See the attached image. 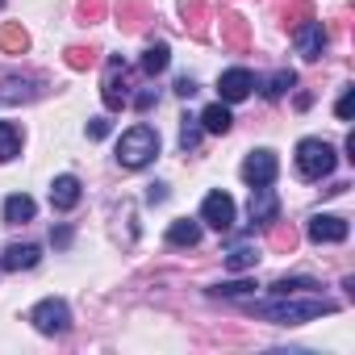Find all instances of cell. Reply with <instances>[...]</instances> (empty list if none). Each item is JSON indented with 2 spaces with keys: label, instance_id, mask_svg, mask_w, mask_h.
<instances>
[{
  "label": "cell",
  "instance_id": "35",
  "mask_svg": "<svg viewBox=\"0 0 355 355\" xmlns=\"http://www.w3.org/2000/svg\"><path fill=\"white\" fill-rule=\"evenodd\" d=\"M175 92H180V96L189 101V96H197V84H193L189 76H180V80H175Z\"/></svg>",
  "mask_w": 355,
  "mask_h": 355
},
{
  "label": "cell",
  "instance_id": "7",
  "mask_svg": "<svg viewBox=\"0 0 355 355\" xmlns=\"http://www.w3.org/2000/svg\"><path fill=\"white\" fill-rule=\"evenodd\" d=\"M293 42H297V55L301 59H322V51H326V30H322V21H301L297 30H293Z\"/></svg>",
  "mask_w": 355,
  "mask_h": 355
},
{
  "label": "cell",
  "instance_id": "13",
  "mask_svg": "<svg viewBox=\"0 0 355 355\" xmlns=\"http://www.w3.org/2000/svg\"><path fill=\"white\" fill-rule=\"evenodd\" d=\"M276 214H280V201H276V193L268 189V184H255L251 189V222H276Z\"/></svg>",
  "mask_w": 355,
  "mask_h": 355
},
{
  "label": "cell",
  "instance_id": "8",
  "mask_svg": "<svg viewBox=\"0 0 355 355\" xmlns=\"http://www.w3.org/2000/svg\"><path fill=\"white\" fill-rule=\"evenodd\" d=\"M251 88H255V76L247 71V67H230V71H222V80H218V92H222V101H247L251 96Z\"/></svg>",
  "mask_w": 355,
  "mask_h": 355
},
{
  "label": "cell",
  "instance_id": "33",
  "mask_svg": "<svg viewBox=\"0 0 355 355\" xmlns=\"http://www.w3.org/2000/svg\"><path fill=\"white\" fill-rule=\"evenodd\" d=\"M351 113H355V88H347V92H343V101H338V117H343V121H351Z\"/></svg>",
  "mask_w": 355,
  "mask_h": 355
},
{
  "label": "cell",
  "instance_id": "36",
  "mask_svg": "<svg viewBox=\"0 0 355 355\" xmlns=\"http://www.w3.org/2000/svg\"><path fill=\"white\" fill-rule=\"evenodd\" d=\"M155 105V88H142L138 96H134V109H150Z\"/></svg>",
  "mask_w": 355,
  "mask_h": 355
},
{
  "label": "cell",
  "instance_id": "11",
  "mask_svg": "<svg viewBox=\"0 0 355 355\" xmlns=\"http://www.w3.org/2000/svg\"><path fill=\"white\" fill-rule=\"evenodd\" d=\"M38 259H42V251L34 243H13V247H5V255H0V268L5 272H26V268H38Z\"/></svg>",
  "mask_w": 355,
  "mask_h": 355
},
{
  "label": "cell",
  "instance_id": "14",
  "mask_svg": "<svg viewBox=\"0 0 355 355\" xmlns=\"http://www.w3.org/2000/svg\"><path fill=\"white\" fill-rule=\"evenodd\" d=\"M180 17H184V30L193 38H205L209 34V5L205 0H184L180 5Z\"/></svg>",
  "mask_w": 355,
  "mask_h": 355
},
{
  "label": "cell",
  "instance_id": "24",
  "mask_svg": "<svg viewBox=\"0 0 355 355\" xmlns=\"http://www.w3.org/2000/svg\"><path fill=\"white\" fill-rule=\"evenodd\" d=\"M268 226H272V234H268L272 251H297V230L293 226H284V222H268Z\"/></svg>",
  "mask_w": 355,
  "mask_h": 355
},
{
  "label": "cell",
  "instance_id": "23",
  "mask_svg": "<svg viewBox=\"0 0 355 355\" xmlns=\"http://www.w3.org/2000/svg\"><path fill=\"white\" fill-rule=\"evenodd\" d=\"M197 121H201V130H209V134H226L234 117H230V109H226V105H209Z\"/></svg>",
  "mask_w": 355,
  "mask_h": 355
},
{
  "label": "cell",
  "instance_id": "1",
  "mask_svg": "<svg viewBox=\"0 0 355 355\" xmlns=\"http://www.w3.org/2000/svg\"><path fill=\"white\" fill-rule=\"evenodd\" d=\"M259 318H272L280 326H301V322H313L322 313H334V305L326 297H309V301H293V297H276V301H259L251 305Z\"/></svg>",
  "mask_w": 355,
  "mask_h": 355
},
{
  "label": "cell",
  "instance_id": "18",
  "mask_svg": "<svg viewBox=\"0 0 355 355\" xmlns=\"http://www.w3.org/2000/svg\"><path fill=\"white\" fill-rule=\"evenodd\" d=\"M0 51H5V55H26V51H30V34H26L17 21L0 26Z\"/></svg>",
  "mask_w": 355,
  "mask_h": 355
},
{
  "label": "cell",
  "instance_id": "21",
  "mask_svg": "<svg viewBox=\"0 0 355 355\" xmlns=\"http://www.w3.org/2000/svg\"><path fill=\"white\" fill-rule=\"evenodd\" d=\"M21 155V130L13 121H0V163H9Z\"/></svg>",
  "mask_w": 355,
  "mask_h": 355
},
{
  "label": "cell",
  "instance_id": "16",
  "mask_svg": "<svg viewBox=\"0 0 355 355\" xmlns=\"http://www.w3.org/2000/svg\"><path fill=\"white\" fill-rule=\"evenodd\" d=\"M51 205L55 209H76L80 205V180L76 175H59V180L51 184Z\"/></svg>",
  "mask_w": 355,
  "mask_h": 355
},
{
  "label": "cell",
  "instance_id": "15",
  "mask_svg": "<svg viewBox=\"0 0 355 355\" xmlns=\"http://www.w3.org/2000/svg\"><path fill=\"white\" fill-rule=\"evenodd\" d=\"M146 21H150V9L142 5V0H121V5H117V26L125 34H138Z\"/></svg>",
  "mask_w": 355,
  "mask_h": 355
},
{
  "label": "cell",
  "instance_id": "4",
  "mask_svg": "<svg viewBox=\"0 0 355 355\" xmlns=\"http://www.w3.org/2000/svg\"><path fill=\"white\" fill-rule=\"evenodd\" d=\"M30 322H34L42 334H63V330L71 326V309H67V301H59V297H46V301H38V305H34Z\"/></svg>",
  "mask_w": 355,
  "mask_h": 355
},
{
  "label": "cell",
  "instance_id": "20",
  "mask_svg": "<svg viewBox=\"0 0 355 355\" xmlns=\"http://www.w3.org/2000/svg\"><path fill=\"white\" fill-rule=\"evenodd\" d=\"M30 218H34V197H26V193H13V197L5 201V222L21 226V222H30Z\"/></svg>",
  "mask_w": 355,
  "mask_h": 355
},
{
  "label": "cell",
  "instance_id": "27",
  "mask_svg": "<svg viewBox=\"0 0 355 355\" xmlns=\"http://www.w3.org/2000/svg\"><path fill=\"white\" fill-rule=\"evenodd\" d=\"M96 63V51L92 46H67V67L71 71H88Z\"/></svg>",
  "mask_w": 355,
  "mask_h": 355
},
{
  "label": "cell",
  "instance_id": "32",
  "mask_svg": "<svg viewBox=\"0 0 355 355\" xmlns=\"http://www.w3.org/2000/svg\"><path fill=\"white\" fill-rule=\"evenodd\" d=\"M214 293H222V297H247V293H255V284L251 280H230V284H218Z\"/></svg>",
  "mask_w": 355,
  "mask_h": 355
},
{
  "label": "cell",
  "instance_id": "37",
  "mask_svg": "<svg viewBox=\"0 0 355 355\" xmlns=\"http://www.w3.org/2000/svg\"><path fill=\"white\" fill-rule=\"evenodd\" d=\"M146 201H150V205L167 201V184H150V189H146Z\"/></svg>",
  "mask_w": 355,
  "mask_h": 355
},
{
  "label": "cell",
  "instance_id": "28",
  "mask_svg": "<svg viewBox=\"0 0 355 355\" xmlns=\"http://www.w3.org/2000/svg\"><path fill=\"white\" fill-rule=\"evenodd\" d=\"M293 84H297V76H293V71H276V76L263 84V96H268V101H276V96H284Z\"/></svg>",
  "mask_w": 355,
  "mask_h": 355
},
{
  "label": "cell",
  "instance_id": "3",
  "mask_svg": "<svg viewBox=\"0 0 355 355\" xmlns=\"http://www.w3.org/2000/svg\"><path fill=\"white\" fill-rule=\"evenodd\" d=\"M297 171L305 175V180H322V175L334 171V146L322 142V138H305L297 146Z\"/></svg>",
  "mask_w": 355,
  "mask_h": 355
},
{
  "label": "cell",
  "instance_id": "9",
  "mask_svg": "<svg viewBox=\"0 0 355 355\" xmlns=\"http://www.w3.org/2000/svg\"><path fill=\"white\" fill-rule=\"evenodd\" d=\"M201 222H209L214 230H230L234 226V201L226 193H209L201 205Z\"/></svg>",
  "mask_w": 355,
  "mask_h": 355
},
{
  "label": "cell",
  "instance_id": "25",
  "mask_svg": "<svg viewBox=\"0 0 355 355\" xmlns=\"http://www.w3.org/2000/svg\"><path fill=\"white\" fill-rule=\"evenodd\" d=\"M255 263H259L255 247H234V251L226 255V268H230V272H247V268H255Z\"/></svg>",
  "mask_w": 355,
  "mask_h": 355
},
{
  "label": "cell",
  "instance_id": "26",
  "mask_svg": "<svg viewBox=\"0 0 355 355\" xmlns=\"http://www.w3.org/2000/svg\"><path fill=\"white\" fill-rule=\"evenodd\" d=\"M309 17H313V0H293V5L284 9V26H288V30H297V26L309 21Z\"/></svg>",
  "mask_w": 355,
  "mask_h": 355
},
{
  "label": "cell",
  "instance_id": "19",
  "mask_svg": "<svg viewBox=\"0 0 355 355\" xmlns=\"http://www.w3.org/2000/svg\"><path fill=\"white\" fill-rule=\"evenodd\" d=\"M38 96V84L30 80H5L0 84V105H17V101H34Z\"/></svg>",
  "mask_w": 355,
  "mask_h": 355
},
{
  "label": "cell",
  "instance_id": "5",
  "mask_svg": "<svg viewBox=\"0 0 355 355\" xmlns=\"http://www.w3.org/2000/svg\"><path fill=\"white\" fill-rule=\"evenodd\" d=\"M125 76H130V67H125V59H109V67H105V84H101V96H105V109H121V105H130V84H125Z\"/></svg>",
  "mask_w": 355,
  "mask_h": 355
},
{
  "label": "cell",
  "instance_id": "6",
  "mask_svg": "<svg viewBox=\"0 0 355 355\" xmlns=\"http://www.w3.org/2000/svg\"><path fill=\"white\" fill-rule=\"evenodd\" d=\"M276 171H280V159L272 150H251L243 159V180L255 189V184H272L276 180Z\"/></svg>",
  "mask_w": 355,
  "mask_h": 355
},
{
  "label": "cell",
  "instance_id": "38",
  "mask_svg": "<svg viewBox=\"0 0 355 355\" xmlns=\"http://www.w3.org/2000/svg\"><path fill=\"white\" fill-rule=\"evenodd\" d=\"M0 5H5V0H0Z\"/></svg>",
  "mask_w": 355,
  "mask_h": 355
},
{
  "label": "cell",
  "instance_id": "31",
  "mask_svg": "<svg viewBox=\"0 0 355 355\" xmlns=\"http://www.w3.org/2000/svg\"><path fill=\"white\" fill-rule=\"evenodd\" d=\"M80 17H84V26H96L105 17V0H80Z\"/></svg>",
  "mask_w": 355,
  "mask_h": 355
},
{
  "label": "cell",
  "instance_id": "30",
  "mask_svg": "<svg viewBox=\"0 0 355 355\" xmlns=\"http://www.w3.org/2000/svg\"><path fill=\"white\" fill-rule=\"evenodd\" d=\"M197 142H201V121L184 117V125H180V146H184V150H197Z\"/></svg>",
  "mask_w": 355,
  "mask_h": 355
},
{
  "label": "cell",
  "instance_id": "17",
  "mask_svg": "<svg viewBox=\"0 0 355 355\" xmlns=\"http://www.w3.org/2000/svg\"><path fill=\"white\" fill-rule=\"evenodd\" d=\"M167 243H171V247H197V243H201V226L189 222V218L171 222V226H167Z\"/></svg>",
  "mask_w": 355,
  "mask_h": 355
},
{
  "label": "cell",
  "instance_id": "22",
  "mask_svg": "<svg viewBox=\"0 0 355 355\" xmlns=\"http://www.w3.org/2000/svg\"><path fill=\"white\" fill-rule=\"evenodd\" d=\"M167 63H171V51H167V42H155V46H146V51H142V71H146V76H159V71H167Z\"/></svg>",
  "mask_w": 355,
  "mask_h": 355
},
{
  "label": "cell",
  "instance_id": "2",
  "mask_svg": "<svg viewBox=\"0 0 355 355\" xmlns=\"http://www.w3.org/2000/svg\"><path fill=\"white\" fill-rule=\"evenodd\" d=\"M155 155H159V134H155L150 125H134V130H125L121 142H117V163L130 167V171L146 167Z\"/></svg>",
  "mask_w": 355,
  "mask_h": 355
},
{
  "label": "cell",
  "instance_id": "12",
  "mask_svg": "<svg viewBox=\"0 0 355 355\" xmlns=\"http://www.w3.org/2000/svg\"><path fill=\"white\" fill-rule=\"evenodd\" d=\"M222 46H230V51H247L251 46V26L239 17V13H222Z\"/></svg>",
  "mask_w": 355,
  "mask_h": 355
},
{
  "label": "cell",
  "instance_id": "34",
  "mask_svg": "<svg viewBox=\"0 0 355 355\" xmlns=\"http://www.w3.org/2000/svg\"><path fill=\"white\" fill-rule=\"evenodd\" d=\"M109 134V117H92L88 121V138H105Z\"/></svg>",
  "mask_w": 355,
  "mask_h": 355
},
{
  "label": "cell",
  "instance_id": "29",
  "mask_svg": "<svg viewBox=\"0 0 355 355\" xmlns=\"http://www.w3.org/2000/svg\"><path fill=\"white\" fill-rule=\"evenodd\" d=\"M313 288H318V280H276L272 284L276 297H297V293H313Z\"/></svg>",
  "mask_w": 355,
  "mask_h": 355
},
{
  "label": "cell",
  "instance_id": "10",
  "mask_svg": "<svg viewBox=\"0 0 355 355\" xmlns=\"http://www.w3.org/2000/svg\"><path fill=\"white\" fill-rule=\"evenodd\" d=\"M313 243H347V234H351V226H347V218H334V214H318L313 222H309V230H305Z\"/></svg>",
  "mask_w": 355,
  "mask_h": 355
}]
</instances>
